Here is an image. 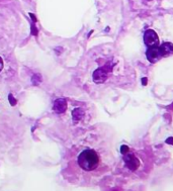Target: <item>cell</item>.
<instances>
[{"label":"cell","instance_id":"cell-1","mask_svg":"<svg viewBox=\"0 0 173 191\" xmlns=\"http://www.w3.org/2000/svg\"><path fill=\"white\" fill-rule=\"evenodd\" d=\"M153 163L151 149H136L126 146L122 148L120 171L130 179H146L153 170Z\"/></svg>","mask_w":173,"mask_h":191},{"label":"cell","instance_id":"cell-7","mask_svg":"<svg viewBox=\"0 0 173 191\" xmlns=\"http://www.w3.org/2000/svg\"><path fill=\"white\" fill-rule=\"evenodd\" d=\"M2 68H3V61H2V59L0 58V71L2 70Z\"/></svg>","mask_w":173,"mask_h":191},{"label":"cell","instance_id":"cell-4","mask_svg":"<svg viewBox=\"0 0 173 191\" xmlns=\"http://www.w3.org/2000/svg\"><path fill=\"white\" fill-rule=\"evenodd\" d=\"M66 105L67 103L64 98H59L54 103V110L57 113H63L66 110Z\"/></svg>","mask_w":173,"mask_h":191},{"label":"cell","instance_id":"cell-6","mask_svg":"<svg viewBox=\"0 0 173 191\" xmlns=\"http://www.w3.org/2000/svg\"><path fill=\"white\" fill-rule=\"evenodd\" d=\"M81 117H82V111H81V109L80 108L74 109V111H73V119H74V121H78V120H80Z\"/></svg>","mask_w":173,"mask_h":191},{"label":"cell","instance_id":"cell-2","mask_svg":"<svg viewBox=\"0 0 173 191\" xmlns=\"http://www.w3.org/2000/svg\"><path fill=\"white\" fill-rule=\"evenodd\" d=\"M144 41H145V45L148 48L158 47L160 44L158 34H156V32H154L152 29H148L145 32V34H144Z\"/></svg>","mask_w":173,"mask_h":191},{"label":"cell","instance_id":"cell-3","mask_svg":"<svg viewBox=\"0 0 173 191\" xmlns=\"http://www.w3.org/2000/svg\"><path fill=\"white\" fill-rule=\"evenodd\" d=\"M146 55H147L148 60L152 63H156L157 61H159L161 58H163V57H162V54H161V51H160L159 46L158 47L149 48V50L147 51Z\"/></svg>","mask_w":173,"mask_h":191},{"label":"cell","instance_id":"cell-5","mask_svg":"<svg viewBox=\"0 0 173 191\" xmlns=\"http://www.w3.org/2000/svg\"><path fill=\"white\" fill-rule=\"evenodd\" d=\"M160 51H161L162 57H169L173 54V45L170 43H165L160 46Z\"/></svg>","mask_w":173,"mask_h":191}]
</instances>
